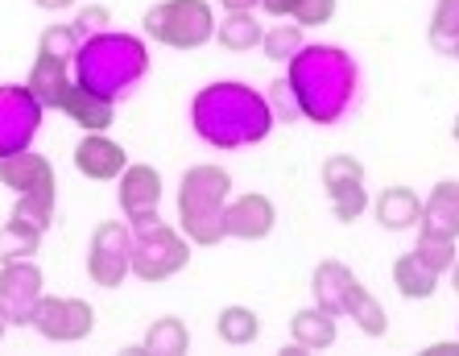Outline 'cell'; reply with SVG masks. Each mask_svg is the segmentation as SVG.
Wrapping results in <instances>:
<instances>
[{
  "instance_id": "obj_1",
  "label": "cell",
  "mask_w": 459,
  "mask_h": 356,
  "mask_svg": "<svg viewBox=\"0 0 459 356\" xmlns=\"http://www.w3.org/2000/svg\"><path fill=\"white\" fill-rule=\"evenodd\" d=\"M286 66V83L299 100L302 120L335 125V120L348 117V109L356 104V91H360V66L343 46L307 42Z\"/></svg>"
},
{
  "instance_id": "obj_2",
  "label": "cell",
  "mask_w": 459,
  "mask_h": 356,
  "mask_svg": "<svg viewBox=\"0 0 459 356\" xmlns=\"http://www.w3.org/2000/svg\"><path fill=\"white\" fill-rule=\"evenodd\" d=\"M273 104L269 96H261L256 87L224 79V83L204 87L199 96L191 100V125L195 133L215 145V150H245L265 141L273 129Z\"/></svg>"
},
{
  "instance_id": "obj_3",
  "label": "cell",
  "mask_w": 459,
  "mask_h": 356,
  "mask_svg": "<svg viewBox=\"0 0 459 356\" xmlns=\"http://www.w3.org/2000/svg\"><path fill=\"white\" fill-rule=\"evenodd\" d=\"M150 75V50L137 33H96L79 46L75 55V83L100 91L104 100H125L137 91V83Z\"/></svg>"
},
{
  "instance_id": "obj_4",
  "label": "cell",
  "mask_w": 459,
  "mask_h": 356,
  "mask_svg": "<svg viewBox=\"0 0 459 356\" xmlns=\"http://www.w3.org/2000/svg\"><path fill=\"white\" fill-rule=\"evenodd\" d=\"M228 199H232V174L215 162H199L182 174L178 183V228L182 237L199 248L228 240Z\"/></svg>"
},
{
  "instance_id": "obj_5",
  "label": "cell",
  "mask_w": 459,
  "mask_h": 356,
  "mask_svg": "<svg viewBox=\"0 0 459 356\" xmlns=\"http://www.w3.org/2000/svg\"><path fill=\"white\" fill-rule=\"evenodd\" d=\"M133 228V248H128V265L133 278L141 282H166L191 265V240L182 237V228H170L161 216L137 220Z\"/></svg>"
},
{
  "instance_id": "obj_6",
  "label": "cell",
  "mask_w": 459,
  "mask_h": 356,
  "mask_svg": "<svg viewBox=\"0 0 459 356\" xmlns=\"http://www.w3.org/2000/svg\"><path fill=\"white\" fill-rule=\"evenodd\" d=\"M141 30L145 38L170 46V50H199L215 38L212 0H158L145 9Z\"/></svg>"
},
{
  "instance_id": "obj_7",
  "label": "cell",
  "mask_w": 459,
  "mask_h": 356,
  "mask_svg": "<svg viewBox=\"0 0 459 356\" xmlns=\"http://www.w3.org/2000/svg\"><path fill=\"white\" fill-rule=\"evenodd\" d=\"M128 248H133V228H128V220H104V224L91 232V245H87V278L96 282L100 291L125 286V278L133 274Z\"/></svg>"
},
{
  "instance_id": "obj_8",
  "label": "cell",
  "mask_w": 459,
  "mask_h": 356,
  "mask_svg": "<svg viewBox=\"0 0 459 356\" xmlns=\"http://www.w3.org/2000/svg\"><path fill=\"white\" fill-rule=\"evenodd\" d=\"M33 327L50 344H79L96 327V311L87 299H71V294H42L38 311H33Z\"/></svg>"
},
{
  "instance_id": "obj_9",
  "label": "cell",
  "mask_w": 459,
  "mask_h": 356,
  "mask_svg": "<svg viewBox=\"0 0 459 356\" xmlns=\"http://www.w3.org/2000/svg\"><path fill=\"white\" fill-rule=\"evenodd\" d=\"M46 109L33 100L25 83H0V158L33 145L38 129H42Z\"/></svg>"
},
{
  "instance_id": "obj_10",
  "label": "cell",
  "mask_w": 459,
  "mask_h": 356,
  "mask_svg": "<svg viewBox=\"0 0 459 356\" xmlns=\"http://www.w3.org/2000/svg\"><path fill=\"white\" fill-rule=\"evenodd\" d=\"M42 294H46V278L33 257L0 265V311H4L9 327H33V311H38Z\"/></svg>"
},
{
  "instance_id": "obj_11",
  "label": "cell",
  "mask_w": 459,
  "mask_h": 356,
  "mask_svg": "<svg viewBox=\"0 0 459 356\" xmlns=\"http://www.w3.org/2000/svg\"><path fill=\"white\" fill-rule=\"evenodd\" d=\"M323 191L332 199V212L340 224H356L368 207V187H364V166L348 153H332L323 162Z\"/></svg>"
},
{
  "instance_id": "obj_12",
  "label": "cell",
  "mask_w": 459,
  "mask_h": 356,
  "mask_svg": "<svg viewBox=\"0 0 459 356\" xmlns=\"http://www.w3.org/2000/svg\"><path fill=\"white\" fill-rule=\"evenodd\" d=\"M117 204L125 212L128 224L137 220H150L158 216V204H161V174L153 170L150 162H128L125 174L117 178Z\"/></svg>"
},
{
  "instance_id": "obj_13",
  "label": "cell",
  "mask_w": 459,
  "mask_h": 356,
  "mask_svg": "<svg viewBox=\"0 0 459 356\" xmlns=\"http://www.w3.org/2000/svg\"><path fill=\"white\" fill-rule=\"evenodd\" d=\"M228 237L232 240H265L273 228H278V204L261 191H245L228 199L224 212Z\"/></svg>"
},
{
  "instance_id": "obj_14",
  "label": "cell",
  "mask_w": 459,
  "mask_h": 356,
  "mask_svg": "<svg viewBox=\"0 0 459 356\" xmlns=\"http://www.w3.org/2000/svg\"><path fill=\"white\" fill-rule=\"evenodd\" d=\"M0 183L9 187L13 195H42V199H54V166L50 158L33 153L30 145L9 158H0Z\"/></svg>"
},
{
  "instance_id": "obj_15",
  "label": "cell",
  "mask_w": 459,
  "mask_h": 356,
  "mask_svg": "<svg viewBox=\"0 0 459 356\" xmlns=\"http://www.w3.org/2000/svg\"><path fill=\"white\" fill-rule=\"evenodd\" d=\"M128 166V153L120 141H112L108 133H87L83 141L75 145V170L91 183H112L120 178Z\"/></svg>"
},
{
  "instance_id": "obj_16",
  "label": "cell",
  "mask_w": 459,
  "mask_h": 356,
  "mask_svg": "<svg viewBox=\"0 0 459 356\" xmlns=\"http://www.w3.org/2000/svg\"><path fill=\"white\" fill-rule=\"evenodd\" d=\"M418 232L422 237H459V178H443L430 187V195L422 199V216H418Z\"/></svg>"
},
{
  "instance_id": "obj_17",
  "label": "cell",
  "mask_w": 459,
  "mask_h": 356,
  "mask_svg": "<svg viewBox=\"0 0 459 356\" xmlns=\"http://www.w3.org/2000/svg\"><path fill=\"white\" fill-rule=\"evenodd\" d=\"M58 112H66V120H75L83 133H108L112 120H117V104L104 100L100 91H91V87L75 83V79L66 83L63 100H58Z\"/></svg>"
},
{
  "instance_id": "obj_18",
  "label": "cell",
  "mask_w": 459,
  "mask_h": 356,
  "mask_svg": "<svg viewBox=\"0 0 459 356\" xmlns=\"http://www.w3.org/2000/svg\"><path fill=\"white\" fill-rule=\"evenodd\" d=\"M360 286V278H356L343 261H319L315 265V274H310V291H315V302H319L323 311H332L335 319H340L343 311H348V299H352V291Z\"/></svg>"
},
{
  "instance_id": "obj_19",
  "label": "cell",
  "mask_w": 459,
  "mask_h": 356,
  "mask_svg": "<svg viewBox=\"0 0 459 356\" xmlns=\"http://www.w3.org/2000/svg\"><path fill=\"white\" fill-rule=\"evenodd\" d=\"M373 216L385 232H406V228H418V216H422V199H418L414 187H385L373 204Z\"/></svg>"
},
{
  "instance_id": "obj_20",
  "label": "cell",
  "mask_w": 459,
  "mask_h": 356,
  "mask_svg": "<svg viewBox=\"0 0 459 356\" xmlns=\"http://www.w3.org/2000/svg\"><path fill=\"white\" fill-rule=\"evenodd\" d=\"M290 335H294V344H302L307 352H323V348L335 344L340 327H335V315L323 311L319 302H315V307H302V311L290 315Z\"/></svg>"
},
{
  "instance_id": "obj_21",
  "label": "cell",
  "mask_w": 459,
  "mask_h": 356,
  "mask_svg": "<svg viewBox=\"0 0 459 356\" xmlns=\"http://www.w3.org/2000/svg\"><path fill=\"white\" fill-rule=\"evenodd\" d=\"M438 278H443V274L430 270L414 248H410V253H402V257L394 261V286H397V294H402V299H410V302L435 299Z\"/></svg>"
},
{
  "instance_id": "obj_22",
  "label": "cell",
  "mask_w": 459,
  "mask_h": 356,
  "mask_svg": "<svg viewBox=\"0 0 459 356\" xmlns=\"http://www.w3.org/2000/svg\"><path fill=\"white\" fill-rule=\"evenodd\" d=\"M66 66H71V63H63V58H54V55H38V58H33L25 87L33 91V100H38L42 109H58V100H63L66 83H71Z\"/></svg>"
},
{
  "instance_id": "obj_23",
  "label": "cell",
  "mask_w": 459,
  "mask_h": 356,
  "mask_svg": "<svg viewBox=\"0 0 459 356\" xmlns=\"http://www.w3.org/2000/svg\"><path fill=\"white\" fill-rule=\"evenodd\" d=\"M265 38L261 22L253 13H224V22H215V42L232 50V55H245V50H256Z\"/></svg>"
},
{
  "instance_id": "obj_24",
  "label": "cell",
  "mask_w": 459,
  "mask_h": 356,
  "mask_svg": "<svg viewBox=\"0 0 459 356\" xmlns=\"http://www.w3.org/2000/svg\"><path fill=\"white\" fill-rule=\"evenodd\" d=\"M186 348H191V332H186V324H182L178 315L153 319L145 340H141V352H150V356H182Z\"/></svg>"
},
{
  "instance_id": "obj_25",
  "label": "cell",
  "mask_w": 459,
  "mask_h": 356,
  "mask_svg": "<svg viewBox=\"0 0 459 356\" xmlns=\"http://www.w3.org/2000/svg\"><path fill=\"white\" fill-rule=\"evenodd\" d=\"M256 332H261V319H256L253 307H224V311L215 315V335L224 340L228 348H248L256 340Z\"/></svg>"
},
{
  "instance_id": "obj_26",
  "label": "cell",
  "mask_w": 459,
  "mask_h": 356,
  "mask_svg": "<svg viewBox=\"0 0 459 356\" xmlns=\"http://www.w3.org/2000/svg\"><path fill=\"white\" fill-rule=\"evenodd\" d=\"M348 319H352L356 327H360L368 340H381L385 332H389V315H385V307L377 302V294H368L364 286H356L352 299H348Z\"/></svg>"
},
{
  "instance_id": "obj_27",
  "label": "cell",
  "mask_w": 459,
  "mask_h": 356,
  "mask_svg": "<svg viewBox=\"0 0 459 356\" xmlns=\"http://www.w3.org/2000/svg\"><path fill=\"white\" fill-rule=\"evenodd\" d=\"M42 237L46 232H38V228L22 224V220H9V224L0 228V265H4V261L33 257V253L42 248Z\"/></svg>"
},
{
  "instance_id": "obj_28",
  "label": "cell",
  "mask_w": 459,
  "mask_h": 356,
  "mask_svg": "<svg viewBox=\"0 0 459 356\" xmlns=\"http://www.w3.org/2000/svg\"><path fill=\"white\" fill-rule=\"evenodd\" d=\"M430 46L451 55V46L459 42V0H435L430 9Z\"/></svg>"
},
{
  "instance_id": "obj_29",
  "label": "cell",
  "mask_w": 459,
  "mask_h": 356,
  "mask_svg": "<svg viewBox=\"0 0 459 356\" xmlns=\"http://www.w3.org/2000/svg\"><path fill=\"white\" fill-rule=\"evenodd\" d=\"M79 46H83V38L75 33V25L54 22V25H46L42 38H38V55H54V58H63V63H75Z\"/></svg>"
},
{
  "instance_id": "obj_30",
  "label": "cell",
  "mask_w": 459,
  "mask_h": 356,
  "mask_svg": "<svg viewBox=\"0 0 459 356\" xmlns=\"http://www.w3.org/2000/svg\"><path fill=\"white\" fill-rule=\"evenodd\" d=\"M302 46H307L302 25H273V30H265V38H261V50H265V58H273V63H290Z\"/></svg>"
},
{
  "instance_id": "obj_31",
  "label": "cell",
  "mask_w": 459,
  "mask_h": 356,
  "mask_svg": "<svg viewBox=\"0 0 459 356\" xmlns=\"http://www.w3.org/2000/svg\"><path fill=\"white\" fill-rule=\"evenodd\" d=\"M9 220H22V224L46 232V228L54 224V199H42V195H17V204H13V216Z\"/></svg>"
},
{
  "instance_id": "obj_32",
  "label": "cell",
  "mask_w": 459,
  "mask_h": 356,
  "mask_svg": "<svg viewBox=\"0 0 459 356\" xmlns=\"http://www.w3.org/2000/svg\"><path fill=\"white\" fill-rule=\"evenodd\" d=\"M414 253L422 261H427L430 270L435 274H447L451 265H455V240H443V237H422V232H418V245H414Z\"/></svg>"
},
{
  "instance_id": "obj_33",
  "label": "cell",
  "mask_w": 459,
  "mask_h": 356,
  "mask_svg": "<svg viewBox=\"0 0 459 356\" xmlns=\"http://www.w3.org/2000/svg\"><path fill=\"white\" fill-rule=\"evenodd\" d=\"M335 9H340V0H294L290 17H294V25H302V30H315V25L332 22Z\"/></svg>"
},
{
  "instance_id": "obj_34",
  "label": "cell",
  "mask_w": 459,
  "mask_h": 356,
  "mask_svg": "<svg viewBox=\"0 0 459 356\" xmlns=\"http://www.w3.org/2000/svg\"><path fill=\"white\" fill-rule=\"evenodd\" d=\"M108 22H112V9H108V4H83V9H79V17L71 25H75V33L79 38H96V33H104L108 30Z\"/></svg>"
},
{
  "instance_id": "obj_35",
  "label": "cell",
  "mask_w": 459,
  "mask_h": 356,
  "mask_svg": "<svg viewBox=\"0 0 459 356\" xmlns=\"http://www.w3.org/2000/svg\"><path fill=\"white\" fill-rule=\"evenodd\" d=\"M269 104H273V117H278V120H299L302 117L299 100H294V91H290L286 79H278V83H273V91H269Z\"/></svg>"
},
{
  "instance_id": "obj_36",
  "label": "cell",
  "mask_w": 459,
  "mask_h": 356,
  "mask_svg": "<svg viewBox=\"0 0 459 356\" xmlns=\"http://www.w3.org/2000/svg\"><path fill=\"white\" fill-rule=\"evenodd\" d=\"M256 9H265L269 17H290V9H294V0H261Z\"/></svg>"
},
{
  "instance_id": "obj_37",
  "label": "cell",
  "mask_w": 459,
  "mask_h": 356,
  "mask_svg": "<svg viewBox=\"0 0 459 356\" xmlns=\"http://www.w3.org/2000/svg\"><path fill=\"white\" fill-rule=\"evenodd\" d=\"M224 4V13H253L261 0H220Z\"/></svg>"
},
{
  "instance_id": "obj_38",
  "label": "cell",
  "mask_w": 459,
  "mask_h": 356,
  "mask_svg": "<svg viewBox=\"0 0 459 356\" xmlns=\"http://www.w3.org/2000/svg\"><path fill=\"white\" fill-rule=\"evenodd\" d=\"M38 9H46V13H63V9H71L75 0H33Z\"/></svg>"
},
{
  "instance_id": "obj_39",
  "label": "cell",
  "mask_w": 459,
  "mask_h": 356,
  "mask_svg": "<svg viewBox=\"0 0 459 356\" xmlns=\"http://www.w3.org/2000/svg\"><path fill=\"white\" fill-rule=\"evenodd\" d=\"M427 356H459V344H427Z\"/></svg>"
},
{
  "instance_id": "obj_40",
  "label": "cell",
  "mask_w": 459,
  "mask_h": 356,
  "mask_svg": "<svg viewBox=\"0 0 459 356\" xmlns=\"http://www.w3.org/2000/svg\"><path fill=\"white\" fill-rule=\"evenodd\" d=\"M447 274H451V286H455V294H459V257H455V265H451Z\"/></svg>"
},
{
  "instance_id": "obj_41",
  "label": "cell",
  "mask_w": 459,
  "mask_h": 356,
  "mask_svg": "<svg viewBox=\"0 0 459 356\" xmlns=\"http://www.w3.org/2000/svg\"><path fill=\"white\" fill-rule=\"evenodd\" d=\"M4 332H9V319H4V311H0V340H4Z\"/></svg>"
},
{
  "instance_id": "obj_42",
  "label": "cell",
  "mask_w": 459,
  "mask_h": 356,
  "mask_svg": "<svg viewBox=\"0 0 459 356\" xmlns=\"http://www.w3.org/2000/svg\"><path fill=\"white\" fill-rule=\"evenodd\" d=\"M451 137H455V141H459V117H455V125H451Z\"/></svg>"
},
{
  "instance_id": "obj_43",
  "label": "cell",
  "mask_w": 459,
  "mask_h": 356,
  "mask_svg": "<svg viewBox=\"0 0 459 356\" xmlns=\"http://www.w3.org/2000/svg\"><path fill=\"white\" fill-rule=\"evenodd\" d=\"M451 58H459V42H455V46H451Z\"/></svg>"
}]
</instances>
